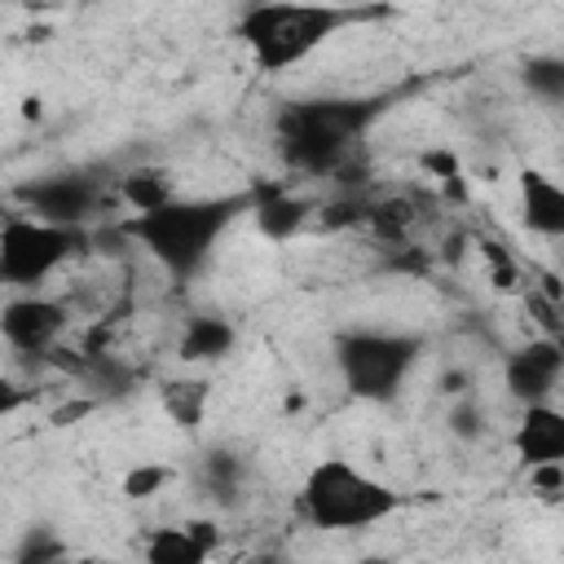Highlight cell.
I'll return each instance as SVG.
<instances>
[{
    "label": "cell",
    "mask_w": 564,
    "mask_h": 564,
    "mask_svg": "<svg viewBox=\"0 0 564 564\" xmlns=\"http://www.w3.org/2000/svg\"><path fill=\"white\" fill-rule=\"evenodd\" d=\"M401 494L370 476L366 467L348 463V458H322L308 467L304 485H300V511L313 529H330V533H357V529H375L388 516H397Z\"/></svg>",
    "instance_id": "3"
},
{
    "label": "cell",
    "mask_w": 564,
    "mask_h": 564,
    "mask_svg": "<svg viewBox=\"0 0 564 564\" xmlns=\"http://www.w3.org/2000/svg\"><path fill=\"white\" fill-rule=\"evenodd\" d=\"M247 212H256V220H260V229H264L269 238H291V234L304 225L308 203H304V198H295V194H286L282 185H273V189L256 194Z\"/></svg>",
    "instance_id": "14"
},
{
    "label": "cell",
    "mask_w": 564,
    "mask_h": 564,
    "mask_svg": "<svg viewBox=\"0 0 564 564\" xmlns=\"http://www.w3.org/2000/svg\"><path fill=\"white\" fill-rule=\"evenodd\" d=\"M419 352H423V344L401 330H352L335 344V361H339L348 392L366 397V401L397 397L401 383L410 379Z\"/></svg>",
    "instance_id": "6"
},
{
    "label": "cell",
    "mask_w": 564,
    "mask_h": 564,
    "mask_svg": "<svg viewBox=\"0 0 564 564\" xmlns=\"http://www.w3.org/2000/svg\"><path fill=\"white\" fill-rule=\"evenodd\" d=\"M62 555H66V542L53 538V529H26V542L18 546L22 564H48V560H62Z\"/></svg>",
    "instance_id": "20"
},
{
    "label": "cell",
    "mask_w": 564,
    "mask_h": 564,
    "mask_svg": "<svg viewBox=\"0 0 564 564\" xmlns=\"http://www.w3.org/2000/svg\"><path fill=\"white\" fill-rule=\"evenodd\" d=\"M22 405H26V388L0 370V419H13Z\"/></svg>",
    "instance_id": "23"
},
{
    "label": "cell",
    "mask_w": 564,
    "mask_h": 564,
    "mask_svg": "<svg viewBox=\"0 0 564 564\" xmlns=\"http://www.w3.org/2000/svg\"><path fill=\"white\" fill-rule=\"evenodd\" d=\"M172 480V467H159V463H141L123 476V498H154L163 494Z\"/></svg>",
    "instance_id": "19"
},
{
    "label": "cell",
    "mask_w": 564,
    "mask_h": 564,
    "mask_svg": "<svg viewBox=\"0 0 564 564\" xmlns=\"http://www.w3.org/2000/svg\"><path fill=\"white\" fill-rule=\"evenodd\" d=\"M520 75H524V88L538 101H546V106L564 101V57L560 53H533Z\"/></svg>",
    "instance_id": "16"
},
{
    "label": "cell",
    "mask_w": 564,
    "mask_h": 564,
    "mask_svg": "<svg viewBox=\"0 0 564 564\" xmlns=\"http://www.w3.org/2000/svg\"><path fill=\"white\" fill-rule=\"evenodd\" d=\"M564 379V348L551 335H533L502 361V383L520 405L555 401V388Z\"/></svg>",
    "instance_id": "9"
},
{
    "label": "cell",
    "mask_w": 564,
    "mask_h": 564,
    "mask_svg": "<svg viewBox=\"0 0 564 564\" xmlns=\"http://www.w3.org/2000/svg\"><path fill=\"white\" fill-rule=\"evenodd\" d=\"M511 449H516V458L524 467L564 458V414L555 410V401L524 405V414H520V423L511 432Z\"/></svg>",
    "instance_id": "10"
},
{
    "label": "cell",
    "mask_w": 564,
    "mask_h": 564,
    "mask_svg": "<svg viewBox=\"0 0 564 564\" xmlns=\"http://www.w3.org/2000/svg\"><path fill=\"white\" fill-rule=\"evenodd\" d=\"M251 207V194H225V198H167L154 212H132L123 234L176 282L198 278L212 260V247L225 238V229L238 220V212Z\"/></svg>",
    "instance_id": "2"
},
{
    "label": "cell",
    "mask_w": 564,
    "mask_h": 564,
    "mask_svg": "<svg viewBox=\"0 0 564 564\" xmlns=\"http://www.w3.org/2000/svg\"><path fill=\"white\" fill-rule=\"evenodd\" d=\"M449 427H454L463 441L485 436V414H480V405H476V401H458V405L449 410Z\"/></svg>",
    "instance_id": "22"
},
{
    "label": "cell",
    "mask_w": 564,
    "mask_h": 564,
    "mask_svg": "<svg viewBox=\"0 0 564 564\" xmlns=\"http://www.w3.org/2000/svg\"><path fill=\"white\" fill-rule=\"evenodd\" d=\"M207 383L203 379H181V383H167L163 388V410L167 419H176L181 427H198L203 423V410H207Z\"/></svg>",
    "instance_id": "17"
},
{
    "label": "cell",
    "mask_w": 564,
    "mask_h": 564,
    "mask_svg": "<svg viewBox=\"0 0 564 564\" xmlns=\"http://www.w3.org/2000/svg\"><path fill=\"white\" fill-rule=\"evenodd\" d=\"M423 167L436 172L441 181H454V176H458V159L445 154V150H427V154H423Z\"/></svg>",
    "instance_id": "24"
},
{
    "label": "cell",
    "mask_w": 564,
    "mask_h": 564,
    "mask_svg": "<svg viewBox=\"0 0 564 564\" xmlns=\"http://www.w3.org/2000/svg\"><path fill=\"white\" fill-rule=\"evenodd\" d=\"M18 203L26 216H40V220H53V225H79L88 216L101 212L106 203V181L101 176H88V172H48V176H35L18 189Z\"/></svg>",
    "instance_id": "7"
},
{
    "label": "cell",
    "mask_w": 564,
    "mask_h": 564,
    "mask_svg": "<svg viewBox=\"0 0 564 564\" xmlns=\"http://www.w3.org/2000/svg\"><path fill=\"white\" fill-rule=\"evenodd\" d=\"M370 9L335 4V0H260L238 18L234 35L242 40L260 75H282L308 62L317 48H326L339 31H348Z\"/></svg>",
    "instance_id": "1"
},
{
    "label": "cell",
    "mask_w": 564,
    "mask_h": 564,
    "mask_svg": "<svg viewBox=\"0 0 564 564\" xmlns=\"http://www.w3.org/2000/svg\"><path fill=\"white\" fill-rule=\"evenodd\" d=\"M366 119H370V106L361 101H330V97L286 101L273 128L278 154L295 172H330L348 159Z\"/></svg>",
    "instance_id": "4"
},
{
    "label": "cell",
    "mask_w": 564,
    "mask_h": 564,
    "mask_svg": "<svg viewBox=\"0 0 564 564\" xmlns=\"http://www.w3.org/2000/svg\"><path fill=\"white\" fill-rule=\"evenodd\" d=\"M238 344V330L225 322V317H212V313H198L185 322L181 339H176V352L181 361H225Z\"/></svg>",
    "instance_id": "13"
},
{
    "label": "cell",
    "mask_w": 564,
    "mask_h": 564,
    "mask_svg": "<svg viewBox=\"0 0 564 564\" xmlns=\"http://www.w3.org/2000/svg\"><path fill=\"white\" fill-rule=\"evenodd\" d=\"M212 546H216V524H207V520L150 529L137 542L141 560H150V564H198L212 555Z\"/></svg>",
    "instance_id": "11"
},
{
    "label": "cell",
    "mask_w": 564,
    "mask_h": 564,
    "mask_svg": "<svg viewBox=\"0 0 564 564\" xmlns=\"http://www.w3.org/2000/svg\"><path fill=\"white\" fill-rule=\"evenodd\" d=\"M203 480H207V489H216V498H234L238 494V480H242V463L234 458V454H225V449H216V454H207V463H203Z\"/></svg>",
    "instance_id": "18"
},
{
    "label": "cell",
    "mask_w": 564,
    "mask_h": 564,
    "mask_svg": "<svg viewBox=\"0 0 564 564\" xmlns=\"http://www.w3.org/2000/svg\"><path fill=\"white\" fill-rule=\"evenodd\" d=\"M70 330V308L53 295L40 291H18L13 300L0 304V339L13 352L26 357H44L62 344V335Z\"/></svg>",
    "instance_id": "8"
},
{
    "label": "cell",
    "mask_w": 564,
    "mask_h": 564,
    "mask_svg": "<svg viewBox=\"0 0 564 564\" xmlns=\"http://www.w3.org/2000/svg\"><path fill=\"white\" fill-rule=\"evenodd\" d=\"M529 489H533L538 498H546V502H555V498H560V489H564V458H555V463H538V467H529Z\"/></svg>",
    "instance_id": "21"
},
{
    "label": "cell",
    "mask_w": 564,
    "mask_h": 564,
    "mask_svg": "<svg viewBox=\"0 0 564 564\" xmlns=\"http://www.w3.org/2000/svg\"><path fill=\"white\" fill-rule=\"evenodd\" d=\"M119 198L128 203V212H154L167 198H176V185H172V176L163 167H132L119 181Z\"/></svg>",
    "instance_id": "15"
},
{
    "label": "cell",
    "mask_w": 564,
    "mask_h": 564,
    "mask_svg": "<svg viewBox=\"0 0 564 564\" xmlns=\"http://www.w3.org/2000/svg\"><path fill=\"white\" fill-rule=\"evenodd\" d=\"M79 247H84L79 225H53V220L18 212L0 220V282H9L13 291H35Z\"/></svg>",
    "instance_id": "5"
},
{
    "label": "cell",
    "mask_w": 564,
    "mask_h": 564,
    "mask_svg": "<svg viewBox=\"0 0 564 564\" xmlns=\"http://www.w3.org/2000/svg\"><path fill=\"white\" fill-rule=\"evenodd\" d=\"M520 220L538 234V238H564V189L555 176L524 167L520 172Z\"/></svg>",
    "instance_id": "12"
}]
</instances>
